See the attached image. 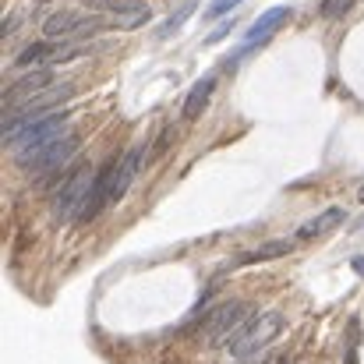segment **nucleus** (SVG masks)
<instances>
[{"label": "nucleus", "instance_id": "1", "mask_svg": "<svg viewBox=\"0 0 364 364\" xmlns=\"http://www.w3.org/2000/svg\"><path fill=\"white\" fill-rule=\"evenodd\" d=\"M92 181H96V170L89 163H78L68 170V177L53 188V202H50V216L57 223H71L82 216L89 195H92Z\"/></svg>", "mask_w": 364, "mask_h": 364}, {"label": "nucleus", "instance_id": "2", "mask_svg": "<svg viewBox=\"0 0 364 364\" xmlns=\"http://www.w3.org/2000/svg\"><path fill=\"white\" fill-rule=\"evenodd\" d=\"M71 127H68V114L64 110H53V114H46V117H39V121L25 124L21 131H14L11 138H4L7 141V149H11V156H14V163L21 166L25 159H32L39 149H46L50 141H57V138H64Z\"/></svg>", "mask_w": 364, "mask_h": 364}, {"label": "nucleus", "instance_id": "3", "mask_svg": "<svg viewBox=\"0 0 364 364\" xmlns=\"http://www.w3.org/2000/svg\"><path fill=\"white\" fill-rule=\"evenodd\" d=\"M75 96V85H68V82H53L50 89H43V92H36L32 100H25V103H18V107H11V110H4V138H11L14 131H21L25 124L39 121V117H46V114H53V110H60L68 100Z\"/></svg>", "mask_w": 364, "mask_h": 364}, {"label": "nucleus", "instance_id": "4", "mask_svg": "<svg viewBox=\"0 0 364 364\" xmlns=\"http://www.w3.org/2000/svg\"><path fill=\"white\" fill-rule=\"evenodd\" d=\"M279 333H283V315H279V311H258V315H251L241 329L230 336L227 350H230L234 358H255V354L265 350Z\"/></svg>", "mask_w": 364, "mask_h": 364}, {"label": "nucleus", "instance_id": "5", "mask_svg": "<svg viewBox=\"0 0 364 364\" xmlns=\"http://www.w3.org/2000/svg\"><path fill=\"white\" fill-rule=\"evenodd\" d=\"M247 318H251V304H247V301H223V304L205 318V326H202L205 343H213V347H227L230 336L241 329Z\"/></svg>", "mask_w": 364, "mask_h": 364}, {"label": "nucleus", "instance_id": "6", "mask_svg": "<svg viewBox=\"0 0 364 364\" xmlns=\"http://www.w3.org/2000/svg\"><path fill=\"white\" fill-rule=\"evenodd\" d=\"M290 14H294V11H290L287 4H283V7H269V11H262V14H258V21H255V25L247 28V36H244L241 50H237L234 57H227V68H237V64H241V60L247 57V53H251V50H255V46L269 43V39L276 36V28L290 21Z\"/></svg>", "mask_w": 364, "mask_h": 364}, {"label": "nucleus", "instance_id": "7", "mask_svg": "<svg viewBox=\"0 0 364 364\" xmlns=\"http://www.w3.org/2000/svg\"><path fill=\"white\" fill-rule=\"evenodd\" d=\"M100 25H103V18H85V14H75V11H57V14H50L46 18V25H43V36L50 39V43H64V39H85V36H92V32H100Z\"/></svg>", "mask_w": 364, "mask_h": 364}, {"label": "nucleus", "instance_id": "8", "mask_svg": "<svg viewBox=\"0 0 364 364\" xmlns=\"http://www.w3.org/2000/svg\"><path fill=\"white\" fill-rule=\"evenodd\" d=\"M50 85H53V75H50L46 68H36V71L21 75V78L4 92V110H11V107H18V103L32 100L36 92H43V89H50Z\"/></svg>", "mask_w": 364, "mask_h": 364}, {"label": "nucleus", "instance_id": "9", "mask_svg": "<svg viewBox=\"0 0 364 364\" xmlns=\"http://www.w3.org/2000/svg\"><path fill=\"white\" fill-rule=\"evenodd\" d=\"M141 159H145V145H134V149H127L121 159H117L114 184H110V205H114V202H121L124 195H127L131 181H134V177H138V170H141Z\"/></svg>", "mask_w": 364, "mask_h": 364}, {"label": "nucleus", "instance_id": "10", "mask_svg": "<svg viewBox=\"0 0 364 364\" xmlns=\"http://www.w3.org/2000/svg\"><path fill=\"white\" fill-rule=\"evenodd\" d=\"M343 220H347V213L333 205V209L318 213L315 220H308V223H304V227L297 230V241H315V237H326V234H329V230H336V227H340Z\"/></svg>", "mask_w": 364, "mask_h": 364}, {"label": "nucleus", "instance_id": "11", "mask_svg": "<svg viewBox=\"0 0 364 364\" xmlns=\"http://www.w3.org/2000/svg\"><path fill=\"white\" fill-rule=\"evenodd\" d=\"M213 89H216V78H213V75H205L202 82H195V89H191V92H188V100H184L181 117H184V121H198V117H202V110L209 107Z\"/></svg>", "mask_w": 364, "mask_h": 364}, {"label": "nucleus", "instance_id": "12", "mask_svg": "<svg viewBox=\"0 0 364 364\" xmlns=\"http://www.w3.org/2000/svg\"><path fill=\"white\" fill-rule=\"evenodd\" d=\"M53 53H57V43H32V46H25L21 53H18V68H43V64H53Z\"/></svg>", "mask_w": 364, "mask_h": 364}, {"label": "nucleus", "instance_id": "13", "mask_svg": "<svg viewBox=\"0 0 364 364\" xmlns=\"http://www.w3.org/2000/svg\"><path fill=\"white\" fill-rule=\"evenodd\" d=\"M294 251V241H265V244H258L255 251H247V255H241V262L244 265H255V262H272V258H283V255H290Z\"/></svg>", "mask_w": 364, "mask_h": 364}, {"label": "nucleus", "instance_id": "14", "mask_svg": "<svg viewBox=\"0 0 364 364\" xmlns=\"http://www.w3.org/2000/svg\"><path fill=\"white\" fill-rule=\"evenodd\" d=\"M85 4H92V7L107 11L110 18H117V14H138V11H145V0H85Z\"/></svg>", "mask_w": 364, "mask_h": 364}, {"label": "nucleus", "instance_id": "15", "mask_svg": "<svg viewBox=\"0 0 364 364\" xmlns=\"http://www.w3.org/2000/svg\"><path fill=\"white\" fill-rule=\"evenodd\" d=\"M191 11H195V4H181V11H177V14H170V18L159 25V39H170V36H173V32L191 18Z\"/></svg>", "mask_w": 364, "mask_h": 364}, {"label": "nucleus", "instance_id": "16", "mask_svg": "<svg viewBox=\"0 0 364 364\" xmlns=\"http://www.w3.org/2000/svg\"><path fill=\"white\" fill-rule=\"evenodd\" d=\"M358 340H361V318H350V347H347V364H358Z\"/></svg>", "mask_w": 364, "mask_h": 364}, {"label": "nucleus", "instance_id": "17", "mask_svg": "<svg viewBox=\"0 0 364 364\" xmlns=\"http://www.w3.org/2000/svg\"><path fill=\"white\" fill-rule=\"evenodd\" d=\"M350 7H354V0H326V4H322V14H326V18H340V14H347Z\"/></svg>", "mask_w": 364, "mask_h": 364}, {"label": "nucleus", "instance_id": "18", "mask_svg": "<svg viewBox=\"0 0 364 364\" xmlns=\"http://www.w3.org/2000/svg\"><path fill=\"white\" fill-rule=\"evenodd\" d=\"M237 4H244V0H213V4H209V11H205V18L213 21V18H220V14H227V11H234Z\"/></svg>", "mask_w": 364, "mask_h": 364}, {"label": "nucleus", "instance_id": "19", "mask_svg": "<svg viewBox=\"0 0 364 364\" xmlns=\"http://www.w3.org/2000/svg\"><path fill=\"white\" fill-rule=\"evenodd\" d=\"M234 28H237V21L230 18V21H223V25H220L216 32H209V39H205V43H223V39H227V36H230Z\"/></svg>", "mask_w": 364, "mask_h": 364}, {"label": "nucleus", "instance_id": "20", "mask_svg": "<svg viewBox=\"0 0 364 364\" xmlns=\"http://www.w3.org/2000/svg\"><path fill=\"white\" fill-rule=\"evenodd\" d=\"M354 269H358V272H364V258H354Z\"/></svg>", "mask_w": 364, "mask_h": 364}, {"label": "nucleus", "instance_id": "21", "mask_svg": "<svg viewBox=\"0 0 364 364\" xmlns=\"http://www.w3.org/2000/svg\"><path fill=\"white\" fill-rule=\"evenodd\" d=\"M358 195H361V202H364V188H361V191H358Z\"/></svg>", "mask_w": 364, "mask_h": 364}]
</instances>
